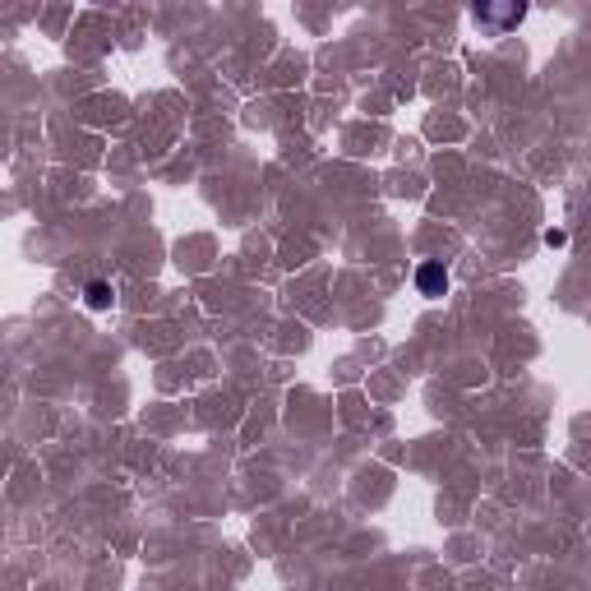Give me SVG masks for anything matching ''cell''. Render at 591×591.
I'll return each instance as SVG.
<instances>
[{
  "instance_id": "cell-3",
  "label": "cell",
  "mask_w": 591,
  "mask_h": 591,
  "mask_svg": "<svg viewBox=\"0 0 591 591\" xmlns=\"http://www.w3.org/2000/svg\"><path fill=\"white\" fill-rule=\"evenodd\" d=\"M84 301H88V310H111L116 291H111V282H107V278H93V282L84 287Z\"/></svg>"
},
{
  "instance_id": "cell-4",
  "label": "cell",
  "mask_w": 591,
  "mask_h": 591,
  "mask_svg": "<svg viewBox=\"0 0 591 591\" xmlns=\"http://www.w3.org/2000/svg\"><path fill=\"white\" fill-rule=\"evenodd\" d=\"M545 245H555V250H559V245H568V236H564V231L550 227V231H545Z\"/></svg>"
},
{
  "instance_id": "cell-2",
  "label": "cell",
  "mask_w": 591,
  "mask_h": 591,
  "mask_svg": "<svg viewBox=\"0 0 591 591\" xmlns=\"http://www.w3.org/2000/svg\"><path fill=\"white\" fill-rule=\"evenodd\" d=\"M416 287H421V296H444V291H448V273H444V264L425 259V264L416 268Z\"/></svg>"
},
{
  "instance_id": "cell-1",
  "label": "cell",
  "mask_w": 591,
  "mask_h": 591,
  "mask_svg": "<svg viewBox=\"0 0 591 591\" xmlns=\"http://www.w3.org/2000/svg\"><path fill=\"white\" fill-rule=\"evenodd\" d=\"M471 19L481 28H490V33H508V28H518L522 19H527V5H518V0H513V5H476Z\"/></svg>"
}]
</instances>
